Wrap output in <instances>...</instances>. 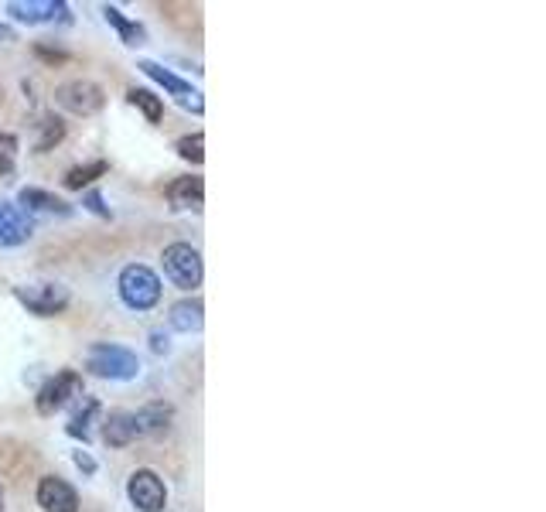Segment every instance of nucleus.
<instances>
[{"label":"nucleus","instance_id":"nucleus-1","mask_svg":"<svg viewBox=\"0 0 546 512\" xmlns=\"http://www.w3.org/2000/svg\"><path fill=\"white\" fill-rule=\"evenodd\" d=\"M120 301L127 304L130 311H151L157 301H161V280L151 267L144 263H130V267L120 270Z\"/></svg>","mask_w":546,"mask_h":512},{"label":"nucleus","instance_id":"nucleus-2","mask_svg":"<svg viewBox=\"0 0 546 512\" xmlns=\"http://www.w3.org/2000/svg\"><path fill=\"white\" fill-rule=\"evenodd\" d=\"M86 369L93 376H103V379H137L140 376L137 355L130 352V349H123V345H113V342L89 345Z\"/></svg>","mask_w":546,"mask_h":512},{"label":"nucleus","instance_id":"nucleus-3","mask_svg":"<svg viewBox=\"0 0 546 512\" xmlns=\"http://www.w3.org/2000/svg\"><path fill=\"white\" fill-rule=\"evenodd\" d=\"M14 297L38 318H52V315H62L69 308L72 294L65 284H55V280H45V284H24V287H14Z\"/></svg>","mask_w":546,"mask_h":512},{"label":"nucleus","instance_id":"nucleus-4","mask_svg":"<svg viewBox=\"0 0 546 512\" xmlns=\"http://www.w3.org/2000/svg\"><path fill=\"white\" fill-rule=\"evenodd\" d=\"M55 103H59L62 110L76 113V117H93V113H99L106 106V93L93 79H69L55 89Z\"/></svg>","mask_w":546,"mask_h":512},{"label":"nucleus","instance_id":"nucleus-5","mask_svg":"<svg viewBox=\"0 0 546 512\" xmlns=\"http://www.w3.org/2000/svg\"><path fill=\"white\" fill-rule=\"evenodd\" d=\"M161 260H164V274L175 280L178 287L188 291V287L202 284V253L192 243H171Z\"/></svg>","mask_w":546,"mask_h":512},{"label":"nucleus","instance_id":"nucleus-6","mask_svg":"<svg viewBox=\"0 0 546 512\" xmlns=\"http://www.w3.org/2000/svg\"><path fill=\"white\" fill-rule=\"evenodd\" d=\"M72 396H82V376L76 373V369H62V373H55L38 390L35 407H38L41 417H52V414H59L65 403L72 400Z\"/></svg>","mask_w":546,"mask_h":512},{"label":"nucleus","instance_id":"nucleus-7","mask_svg":"<svg viewBox=\"0 0 546 512\" xmlns=\"http://www.w3.org/2000/svg\"><path fill=\"white\" fill-rule=\"evenodd\" d=\"M127 499L134 502L140 512H161L168 506V489H164L157 472H151V468H137L127 482Z\"/></svg>","mask_w":546,"mask_h":512},{"label":"nucleus","instance_id":"nucleus-8","mask_svg":"<svg viewBox=\"0 0 546 512\" xmlns=\"http://www.w3.org/2000/svg\"><path fill=\"white\" fill-rule=\"evenodd\" d=\"M144 76H151L154 82H161L164 89H168L171 96H175V103H181L185 110H192V113H202L205 110V103H202V93L192 86V82H185V79H178L175 72H168V69H161L157 62H140L137 65Z\"/></svg>","mask_w":546,"mask_h":512},{"label":"nucleus","instance_id":"nucleus-9","mask_svg":"<svg viewBox=\"0 0 546 512\" xmlns=\"http://www.w3.org/2000/svg\"><path fill=\"white\" fill-rule=\"evenodd\" d=\"M7 14L21 24H52L69 21V4H62V0H11Z\"/></svg>","mask_w":546,"mask_h":512},{"label":"nucleus","instance_id":"nucleus-10","mask_svg":"<svg viewBox=\"0 0 546 512\" xmlns=\"http://www.w3.org/2000/svg\"><path fill=\"white\" fill-rule=\"evenodd\" d=\"M38 506L45 512H79V495L72 489L65 478L59 475H45L38 482V492H35Z\"/></svg>","mask_w":546,"mask_h":512},{"label":"nucleus","instance_id":"nucleus-11","mask_svg":"<svg viewBox=\"0 0 546 512\" xmlns=\"http://www.w3.org/2000/svg\"><path fill=\"white\" fill-rule=\"evenodd\" d=\"M171 424H175V407L164 400L147 403V407H140L134 414L137 437H161L171 431Z\"/></svg>","mask_w":546,"mask_h":512},{"label":"nucleus","instance_id":"nucleus-12","mask_svg":"<svg viewBox=\"0 0 546 512\" xmlns=\"http://www.w3.org/2000/svg\"><path fill=\"white\" fill-rule=\"evenodd\" d=\"M28 236H31V219L24 216L18 205H11L0 198V250H7V246H21Z\"/></svg>","mask_w":546,"mask_h":512},{"label":"nucleus","instance_id":"nucleus-13","mask_svg":"<svg viewBox=\"0 0 546 512\" xmlns=\"http://www.w3.org/2000/svg\"><path fill=\"white\" fill-rule=\"evenodd\" d=\"M18 209L28 216V212H35V216H69L72 205L62 202L59 195L52 192H41V188H24V192L18 195Z\"/></svg>","mask_w":546,"mask_h":512},{"label":"nucleus","instance_id":"nucleus-14","mask_svg":"<svg viewBox=\"0 0 546 512\" xmlns=\"http://www.w3.org/2000/svg\"><path fill=\"white\" fill-rule=\"evenodd\" d=\"M168 325L175 328V332H181V335L202 332V325H205V308H202V301H198V297H185V301L171 304Z\"/></svg>","mask_w":546,"mask_h":512},{"label":"nucleus","instance_id":"nucleus-15","mask_svg":"<svg viewBox=\"0 0 546 512\" xmlns=\"http://www.w3.org/2000/svg\"><path fill=\"white\" fill-rule=\"evenodd\" d=\"M168 202L175 209H188V212H202L205 205V181L202 178H178L168 185Z\"/></svg>","mask_w":546,"mask_h":512},{"label":"nucleus","instance_id":"nucleus-16","mask_svg":"<svg viewBox=\"0 0 546 512\" xmlns=\"http://www.w3.org/2000/svg\"><path fill=\"white\" fill-rule=\"evenodd\" d=\"M103 437L110 448H127V444L137 441V427H134V414H123V410H117V414H110L103 420Z\"/></svg>","mask_w":546,"mask_h":512},{"label":"nucleus","instance_id":"nucleus-17","mask_svg":"<svg viewBox=\"0 0 546 512\" xmlns=\"http://www.w3.org/2000/svg\"><path fill=\"white\" fill-rule=\"evenodd\" d=\"M103 18L113 24V28L120 31V38H123V45H130V48H137V45H144L147 41V31H144V24H137V21H127L120 14V7H110L106 4L103 7Z\"/></svg>","mask_w":546,"mask_h":512},{"label":"nucleus","instance_id":"nucleus-18","mask_svg":"<svg viewBox=\"0 0 546 512\" xmlns=\"http://www.w3.org/2000/svg\"><path fill=\"white\" fill-rule=\"evenodd\" d=\"M96 414H99V403L96 400H86V407L79 410L76 417L69 420V437H79V441H93V420H96Z\"/></svg>","mask_w":546,"mask_h":512},{"label":"nucleus","instance_id":"nucleus-19","mask_svg":"<svg viewBox=\"0 0 546 512\" xmlns=\"http://www.w3.org/2000/svg\"><path fill=\"white\" fill-rule=\"evenodd\" d=\"M127 99H130V103H134L137 110L144 113V117L151 120V123H161V117H164V103H161V96H154L151 89H130Z\"/></svg>","mask_w":546,"mask_h":512},{"label":"nucleus","instance_id":"nucleus-20","mask_svg":"<svg viewBox=\"0 0 546 512\" xmlns=\"http://www.w3.org/2000/svg\"><path fill=\"white\" fill-rule=\"evenodd\" d=\"M103 175H106V161L82 164V168H72L69 175H65V188H82V185H89V181H96Z\"/></svg>","mask_w":546,"mask_h":512},{"label":"nucleus","instance_id":"nucleus-21","mask_svg":"<svg viewBox=\"0 0 546 512\" xmlns=\"http://www.w3.org/2000/svg\"><path fill=\"white\" fill-rule=\"evenodd\" d=\"M62 137H65V123L59 117H48L45 123H41V137H38L35 151H52Z\"/></svg>","mask_w":546,"mask_h":512},{"label":"nucleus","instance_id":"nucleus-22","mask_svg":"<svg viewBox=\"0 0 546 512\" xmlns=\"http://www.w3.org/2000/svg\"><path fill=\"white\" fill-rule=\"evenodd\" d=\"M175 151H178L185 161L202 164V161H205V137H202V134H188V137H181L178 144H175Z\"/></svg>","mask_w":546,"mask_h":512},{"label":"nucleus","instance_id":"nucleus-23","mask_svg":"<svg viewBox=\"0 0 546 512\" xmlns=\"http://www.w3.org/2000/svg\"><path fill=\"white\" fill-rule=\"evenodd\" d=\"M18 164V137L0 134V175H11Z\"/></svg>","mask_w":546,"mask_h":512},{"label":"nucleus","instance_id":"nucleus-24","mask_svg":"<svg viewBox=\"0 0 546 512\" xmlns=\"http://www.w3.org/2000/svg\"><path fill=\"white\" fill-rule=\"evenodd\" d=\"M82 205H86L89 212H96V216L110 219V209H106V205H103V195H99V192H89L86 198H82Z\"/></svg>","mask_w":546,"mask_h":512},{"label":"nucleus","instance_id":"nucleus-25","mask_svg":"<svg viewBox=\"0 0 546 512\" xmlns=\"http://www.w3.org/2000/svg\"><path fill=\"white\" fill-rule=\"evenodd\" d=\"M76 465H79V468H82V472H86V475H93V472H96V461L89 458L86 451H76Z\"/></svg>","mask_w":546,"mask_h":512},{"label":"nucleus","instance_id":"nucleus-26","mask_svg":"<svg viewBox=\"0 0 546 512\" xmlns=\"http://www.w3.org/2000/svg\"><path fill=\"white\" fill-rule=\"evenodd\" d=\"M151 342H154V352H168V349H171L168 338H164L161 332H154V335H151Z\"/></svg>","mask_w":546,"mask_h":512},{"label":"nucleus","instance_id":"nucleus-27","mask_svg":"<svg viewBox=\"0 0 546 512\" xmlns=\"http://www.w3.org/2000/svg\"><path fill=\"white\" fill-rule=\"evenodd\" d=\"M0 41H18V31L11 24H0Z\"/></svg>","mask_w":546,"mask_h":512},{"label":"nucleus","instance_id":"nucleus-28","mask_svg":"<svg viewBox=\"0 0 546 512\" xmlns=\"http://www.w3.org/2000/svg\"><path fill=\"white\" fill-rule=\"evenodd\" d=\"M0 509H4V489H0Z\"/></svg>","mask_w":546,"mask_h":512}]
</instances>
